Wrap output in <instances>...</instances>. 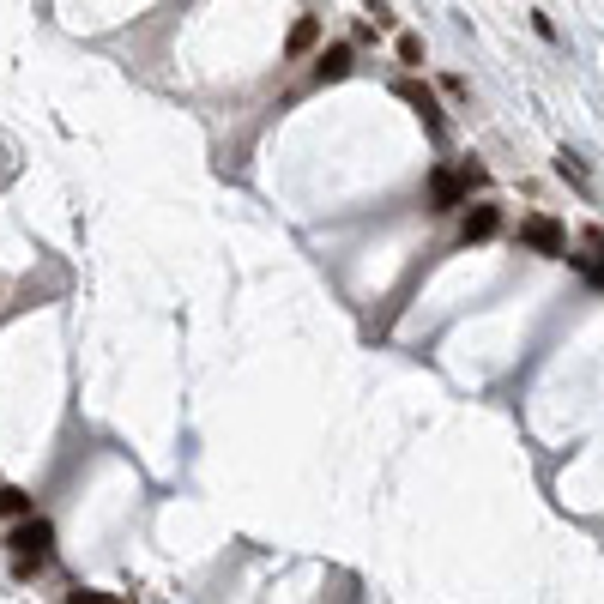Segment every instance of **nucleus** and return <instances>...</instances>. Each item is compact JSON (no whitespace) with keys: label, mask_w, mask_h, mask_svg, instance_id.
I'll return each mask as SVG.
<instances>
[{"label":"nucleus","mask_w":604,"mask_h":604,"mask_svg":"<svg viewBox=\"0 0 604 604\" xmlns=\"http://www.w3.org/2000/svg\"><path fill=\"white\" fill-rule=\"evenodd\" d=\"M7 550H13V562H49V550H55V526L49 520H19L13 532H7Z\"/></svg>","instance_id":"f257e3e1"},{"label":"nucleus","mask_w":604,"mask_h":604,"mask_svg":"<svg viewBox=\"0 0 604 604\" xmlns=\"http://www.w3.org/2000/svg\"><path fill=\"white\" fill-rule=\"evenodd\" d=\"M520 248H532V254H544V260H562V254H568V230H562L556 218L532 212V218H520Z\"/></svg>","instance_id":"f03ea898"},{"label":"nucleus","mask_w":604,"mask_h":604,"mask_svg":"<svg viewBox=\"0 0 604 604\" xmlns=\"http://www.w3.org/2000/svg\"><path fill=\"white\" fill-rule=\"evenodd\" d=\"M466 170H447V164H435L429 170V212H453V206H466Z\"/></svg>","instance_id":"7ed1b4c3"},{"label":"nucleus","mask_w":604,"mask_h":604,"mask_svg":"<svg viewBox=\"0 0 604 604\" xmlns=\"http://www.w3.org/2000/svg\"><path fill=\"white\" fill-rule=\"evenodd\" d=\"M393 97H399V103H411V109L423 115V127H429V133H441V109H435V91H429V85L399 79V85H393Z\"/></svg>","instance_id":"20e7f679"},{"label":"nucleus","mask_w":604,"mask_h":604,"mask_svg":"<svg viewBox=\"0 0 604 604\" xmlns=\"http://www.w3.org/2000/svg\"><path fill=\"white\" fill-rule=\"evenodd\" d=\"M502 230V206H490V200H478L472 212H466V224H460V242H490Z\"/></svg>","instance_id":"39448f33"},{"label":"nucleus","mask_w":604,"mask_h":604,"mask_svg":"<svg viewBox=\"0 0 604 604\" xmlns=\"http://www.w3.org/2000/svg\"><path fill=\"white\" fill-rule=\"evenodd\" d=\"M315 43H321V19H315V13H302V19L290 25V37H284V55H290V61H302Z\"/></svg>","instance_id":"423d86ee"},{"label":"nucleus","mask_w":604,"mask_h":604,"mask_svg":"<svg viewBox=\"0 0 604 604\" xmlns=\"http://www.w3.org/2000/svg\"><path fill=\"white\" fill-rule=\"evenodd\" d=\"M351 73V43H333V49H321V61H315V79L321 85H339Z\"/></svg>","instance_id":"0eeeda50"},{"label":"nucleus","mask_w":604,"mask_h":604,"mask_svg":"<svg viewBox=\"0 0 604 604\" xmlns=\"http://www.w3.org/2000/svg\"><path fill=\"white\" fill-rule=\"evenodd\" d=\"M0 520H31V496L25 490H13V484H0Z\"/></svg>","instance_id":"6e6552de"},{"label":"nucleus","mask_w":604,"mask_h":604,"mask_svg":"<svg viewBox=\"0 0 604 604\" xmlns=\"http://www.w3.org/2000/svg\"><path fill=\"white\" fill-rule=\"evenodd\" d=\"M399 61H405V67H423V37H417V31L399 37Z\"/></svg>","instance_id":"1a4fd4ad"},{"label":"nucleus","mask_w":604,"mask_h":604,"mask_svg":"<svg viewBox=\"0 0 604 604\" xmlns=\"http://www.w3.org/2000/svg\"><path fill=\"white\" fill-rule=\"evenodd\" d=\"M67 604H127V598H121V592H97V586H79Z\"/></svg>","instance_id":"9d476101"},{"label":"nucleus","mask_w":604,"mask_h":604,"mask_svg":"<svg viewBox=\"0 0 604 604\" xmlns=\"http://www.w3.org/2000/svg\"><path fill=\"white\" fill-rule=\"evenodd\" d=\"M562 260H574V266H580L592 284H604V260H580V254H562Z\"/></svg>","instance_id":"9b49d317"}]
</instances>
